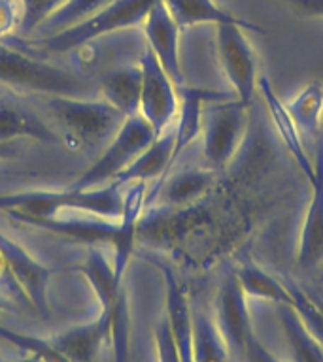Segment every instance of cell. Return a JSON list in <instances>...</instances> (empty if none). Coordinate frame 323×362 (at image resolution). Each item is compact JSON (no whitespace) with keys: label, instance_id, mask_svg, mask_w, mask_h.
Segmentation results:
<instances>
[{"label":"cell","instance_id":"2","mask_svg":"<svg viewBox=\"0 0 323 362\" xmlns=\"http://www.w3.org/2000/svg\"><path fill=\"white\" fill-rule=\"evenodd\" d=\"M0 85L23 95L101 98V83L47 57L30 55L0 40Z\"/></svg>","mask_w":323,"mask_h":362},{"label":"cell","instance_id":"23","mask_svg":"<svg viewBox=\"0 0 323 362\" xmlns=\"http://www.w3.org/2000/svg\"><path fill=\"white\" fill-rule=\"evenodd\" d=\"M240 281L244 294L248 300H261V302H274V304H291L288 287L282 279L265 272L255 262H244L238 272H234Z\"/></svg>","mask_w":323,"mask_h":362},{"label":"cell","instance_id":"28","mask_svg":"<svg viewBox=\"0 0 323 362\" xmlns=\"http://www.w3.org/2000/svg\"><path fill=\"white\" fill-rule=\"evenodd\" d=\"M300 13L310 17H323V0H283Z\"/></svg>","mask_w":323,"mask_h":362},{"label":"cell","instance_id":"14","mask_svg":"<svg viewBox=\"0 0 323 362\" xmlns=\"http://www.w3.org/2000/svg\"><path fill=\"white\" fill-rule=\"evenodd\" d=\"M316 177L312 181V197L306 208L299 234L297 260L300 266L312 268L323 260V134L316 141Z\"/></svg>","mask_w":323,"mask_h":362},{"label":"cell","instance_id":"22","mask_svg":"<svg viewBox=\"0 0 323 362\" xmlns=\"http://www.w3.org/2000/svg\"><path fill=\"white\" fill-rule=\"evenodd\" d=\"M113 0H67L57 11H53L47 19L40 23L33 33L23 38H45L53 36L70 27H76L79 23L87 21L106 6L112 4Z\"/></svg>","mask_w":323,"mask_h":362},{"label":"cell","instance_id":"4","mask_svg":"<svg viewBox=\"0 0 323 362\" xmlns=\"http://www.w3.org/2000/svg\"><path fill=\"white\" fill-rule=\"evenodd\" d=\"M147 44L140 27L123 28L91 38L72 49L47 57L85 78L98 79L113 68L140 62Z\"/></svg>","mask_w":323,"mask_h":362},{"label":"cell","instance_id":"18","mask_svg":"<svg viewBox=\"0 0 323 362\" xmlns=\"http://www.w3.org/2000/svg\"><path fill=\"white\" fill-rule=\"evenodd\" d=\"M163 2L166 4L170 16L174 17V21L178 23V27L181 30L195 27V25H206V23H212V25L234 23V25H240L246 30H254L257 34L265 33L263 27L232 16V13H229V11L215 4L214 0H163Z\"/></svg>","mask_w":323,"mask_h":362},{"label":"cell","instance_id":"29","mask_svg":"<svg viewBox=\"0 0 323 362\" xmlns=\"http://www.w3.org/2000/svg\"><path fill=\"white\" fill-rule=\"evenodd\" d=\"M0 362H2V358H0Z\"/></svg>","mask_w":323,"mask_h":362},{"label":"cell","instance_id":"26","mask_svg":"<svg viewBox=\"0 0 323 362\" xmlns=\"http://www.w3.org/2000/svg\"><path fill=\"white\" fill-rule=\"evenodd\" d=\"M244 356L248 362H280V358L272 351H268L261 344V339L255 336V332L248 336V341L244 347Z\"/></svg>","mask_w":323,"mask_h":362},{"label":"cell","instance_id":"11","mask_svg":"<svg viewBox=\"0 0 323 362\" xmlns=\"http://www.w3.org/2000/svg\"><path fill=\"white\" fill-rule=\"evenodd\" d=\"M215 177V170L203 166H186L180 170H169L163 180L146 192L144 211L153 206H166V208H181L193 204L204 192H208Z\"/></svg>","mask_w":323,"mask_h":362},{"label":"cell","instance_id":"6","mask_svg":"<svg viewBox=\"0 0 323 362\" xmlns=\"http://www.w3.org/2000/svg\"><path fill=\"white\" fill-rule=\"evenodd\" d=\"M248 107L238 100H212L203 107V155L208 168H225L248 129Z\"/></svg>","mask_w":323,"mask_h":362},{"label":"cell","instance_id":"3","mask_svg":"<svg viewBox=\"0 0 323 362\" xmlns=\"http://www.w3.org/2000/svg\"><path fill=\"white\" fill-rule=\"evenodd\" d=\"M157 0H113L112 4L98 11L87 21L79 23L53 36L45 38H23V36H10L2 42L27 51L30 55L53 57L64 51L72 49L76 45L84 44L87 40L102 36V34L123 30V28L142 27L147 11Z\"/></svg>","mask_w":323,"mask_h":362},{"label":"cell","instance_id":"10","mask_svg":"<svg viewBox=\"0 0 323 362\" xmlns=\"http://www.w3.org/2000/svg\"><path fill=\"white\" fill-rule=\"evenodd\" d=\"M180 33L181 28L178 27L174 17L170 16L166 4L163 0H157L142 23V34L146 38L147 47L157 57L159 64L176 87L186 85L180 61Z\"/></svg>","mask_w":323,"mask_h":362},{"label":"cell","instance_id":"5","mask_svg":"<svg viewBox=\"0 0 323 362\" xmlns=\"http://www.w3.org/2000/svg\"><path fill=\"white\" fill-rule=\"evenodd\" d=\"M157 138L152 124L140 113L125 119L123 127L108 144L106 149L91 163V166L74 181L72 189H93L106 185L127 170Z\"/></svg>","mask_w":323,"mask_h":362},{"label":"cell","instance_id":"21","mask_svg":"<svg viewBox=\"0 0 323 362\" xmlns=\"http://www.w3.org/2000/svg\"><path fill=\"white\" fill-rule=\"evenodd\" d=\"M288 112L297 124L302 141H317L323 117V85L322 81H310L302 87L299 95L289 102Z\"/></svg>","mask_w":323,"mask_h":362},{"label":"cell","instance_id":"8","mask_svg":"<svg viewBox=\"0 0 323 362\" xmlns=\"http://www.w3.org/2000/svg\"><path fill=\"white\" fill-rule=\"evenodd\" d=\"M142 90H140V115L152 124L155 134H161L176 121L180 98L178 87L166 76L157 57L146 47L140 59Z\"/></svg>","mask_w":323,"mask_h":362},{"label":"cell","instance_id":"17","mask_svg":"<svg viewBox=\"0 0 323 362\" xmlns=\"http://www.w3.org/2000/svg\"><path fill=\"white\" fill-rule=\"evenodd\" d=\"M101 98L115 110L130 117L140 112V90H142V66L140 62L125 64L102 74Z\"/></svg>","mask_w":323,"mask_h":362},{"label":"cell","instance_id":"1","mask_svg":"<svg viewBox=\"0 0 323 362\" xmlns=\"http://www.w3.org/2000/svg\"><path fill=\"white\" fill-rule=\"evenodd\" d=\"M47 123L55 129L62 147L95 160L123 127L127 115L104 98H74L61 95H27Z\"/></svg>","mask_w":323,"mask_h":362},{"label":"cell","instance_id":"25","mask_svg":"<svg viewBox=\"0 0 323 362\" xmlns=\"http://www.w3.org/2000/svg\"><path fill=\"white\" fill-rule=\"evenodd\" d=\"M23 19H25L23 0H0V40L21 33Z\"/></svg>","mask_w":323,"mask_h":362},{"label":"cell","instance_id":"20","mask_svg":"<svg viewBox=\"0 0 323 362\" xmlns=\"http://www.w3.org/2000/svg\"><path fill=\"white\" fill-rule=\"evenodd\" d=\"M229 345L214 315L208 311H191V362H227Z\"/></svg>","mask_w":323,"mask_h":362},{"label":"cell","instance_id":"13","mask_svg":"<svg viewBox=\"0 0 323 362\" xmlns=\"http://www.w3.org/2000/svg\"><path fill=\"white\" fill-rule=\"evenodd\" d=\"M0 255L8 262L11 274L19 283V287L25 291L34 310L45 313L47 311L45 291L53 272L42 264L33 253H28L17 240L8 236L2 228H0Z\"/></svg>","mask_w":323,"mask_h":362},{"label":"cell","instance_id":"7","mask_svg":"<svg viewBox=\"0 0 323 362\" xmlns=\"http://www.w3.org/2000/svg\"><path fill=\"white\" fill-rule=\"evenodd\" d=\"M246 28L234 23L215 25V49L220 66L237 93V98L249 106L257 87V55Z\"/></svg>","mask_w":323,"mask_h":362},{"label":"cell","instance_id":"15","mask_svg":"<svg viewBox=\"0 0 323 362\" xmlns=\"http://www.w3.org/2000/svg\"><path fill=\"white\" fill-rule=\"evenodd\" d=\"M176 146V121L170 124L169 129L163 130L161 134L152 141V146L147 147L146 151L142 153L140 157L136 158L135 163L130 164L129 168L123 170L121 174L113 181L119 183H136V181H144V183H152L153 185L164 177L172 166V155H174Z\"/></svg>","mask_w":323,"mask_h":362},{"label":"cell","instance_id":"16","mask_svg":"<svg viewBox=\"0 0 323 362\" xmlns=\"http://www.w3.org/2000/svg\"><path fill=\"white\" fill-rule=\"evenodd\" d=\"M257 85H259L261 95L265 98L266 107H268V113H271L272 117V123L276 127L278 134H280V138H282L283 141V146L288 147V151L291 153V157L295 158L297 166L302 170V174H305V177L308 180V183H312L314 177H316V170H314V164L310 163V158L306 155L305 141L300 138L299 129H297V124H295V121L291 119V115H289L288 107H285V104L280 102V98H278V95L274 93V89H272V83L268 81L266 76H261V78L257 79Z\"/></svg>","mask_w":323,"mask_h":362},{"label":"cell","instance_id":"19","mask_svg":"<svg viewBox=\"0 0 323 362\" xmlns=\"http://www.w3.org/2000/svg\"><path fill=\"white\" fill-rule=\"evenodd\" d=\"M278 319L288 345L289 362H323L322 341L312 334L293 304H278Z\"/></svg>","mask_w":323,"mask_h":362},{"label":"cell","instance_id":"24","mask_svg":"<svg viewBox=\"0 0 323 362\" xmlns=\"http://www.w3.org/2000/svg\"><path fill=\"white\" fill-rule=\"evenodd\" d=\"M67 0H23L25 4V19L21 25V34L17 36H28L40 23L57 11Z\"/></svg>","mask_w":323,"mask_h":362},{"label":"cell","instance_id":"27","mask_svg":"<svg viewBox=\"0 0 323 362\" xmlns=\"http://www.w3.org/2000/svg\"><path fill=\"white\" fill-rule=\"evenodd\" d=\"M36 141L30 140H11L0 141V160H11V158L27 157Z\"/></svg>","mask_w":323,"mask_h":362},{"label":"cell","instance_id":"9","mask_svg":"<svg viewBox=\"0 0 323 362\" xmlns=\"http://www.w3.org/2000/svg\"><path fill=\"white\" fill-rule=\"evenodd\" d=\"M30 140L62 147L61 138L27 95L0 85V141Z\"/></svg>","mask_w":323,"mask_h":362},{"label":"cell","instance_id":"12","mask_svg":"<svg viewBox=\"0 0 323 362\" xmlns=\"http://www.w3.org/2000/svg\"><path fill=\"white\" fill-rule=\"evenodd\" d=\"M214 319L225 338L229 349H237L244 355L248 336L254 332L249 317V300L244 294L237 274L225 277L215 298Z\"/></svg>","mask_w":323,"mask_h":362}]
</instances>
